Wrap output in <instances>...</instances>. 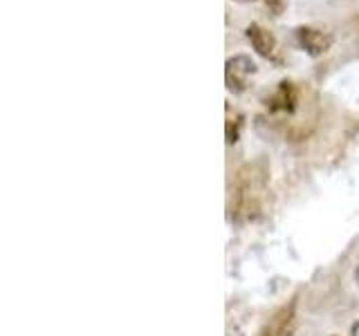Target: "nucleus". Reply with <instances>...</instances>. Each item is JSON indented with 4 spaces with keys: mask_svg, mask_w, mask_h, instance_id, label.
Here are the masks:
<instances>
[{
    "mask_svg": "<svg viewBox=\"0 0 359 336\" xmlns=\"http://www.w3.org/2000/svg\"><path fill=\"white\" fill-rule=\"evenodd\" d=\"M351 336H359V321L353 325V328H351Z\"/></svg>",
    "mask_w": 359,
    "mask_h": 336,
    "instance_id": "0eeeda50",
    "label": "nucleus"
},
{
    "mask_svg": "<svg viewBox=\"0 0 359 336\" xmlns=\"http://www.w3.org/2000/svg\"><path fill=\"white\" fill-rule=\"evenodd\" d=\"M258 336H274V332H272V328H267V330H263Z\"/></svg>",
    "mask_w": 359,
    "mask_h": 336,
    "instance_id": "6e6552de",
    "label": "nucleus"
},
{
    "mask_svg": "<svg viewBox=\"0 0 359 336\" xmlns=\"http://www.w3.org/2000/svg\"><path fill=\"white\" fill-rule=\"evenodd\" d=\"M355 280H357V285H359V265L355 267Z\"/></svg>",
    "mask_w": 359,
    "mask_h": 336,
    "instance_id": "1a4fd4ad",
    "label": "nucleus"
},
{
    "mask_svg": "<svg viewBox=\"0 0 359 336\" xmlns=\"http://www.w3.org/2000/svg\"><path fill=\"white\" fill-rule=\"evenodd\" d=\"M332 336H334V334H332Z\"/></svg>",
    "mask_w": 359,
    "mask_h": 336,
    "instance_id": "9d476101",
    "label": "nucleus"
},
{
    "mask_svg": "<svg viewBox=\"0 0 359 336\" xmlns=\"http://www.w3.org/2000/svg\"><path fill=\"white\" fill-rule=\"evenodd\" d=\"M256 63L250 59V56L245 54H238L233 56V59L227 61V70H224V78H227V88L229 92H243L247 88V81H250V76L256 74Z\"/></svg>",
    "mask_w": 359,
    "mask_h": 336,
    "instance_id": "f03ea898",
    "label": "nucleus"
},
{
    "mask_svg": "<svg viewBox=\"0 0 359 336\" xmlns=\"http://www.w3.org/2000/svg\"><path fill=\"white\" fill-rule=\"evenodd\" d=\"M267 190V173L258 164L243 166L236 175V184L231 190V220L233 222H252L261 216L263 200Z\"/></svg>",
    "mask_w": 359,
    "mask_h": 336,
    "instance_id": "f257e3e1",
    "label": "nucleus"
},
{
    "mask_svg": "<svg viewBox=\"0 0 359 336\" xmlns=\"http://www.w3.org/2000/svg\"><path fill=\"white\" fill-rule=\"evenodd\" d=\"M299 41H301V48L306 50L310 56H319L328 50L330 45V36H325L323 31L319 29H310V27H303L299 29Z\"/></svg>",
    "mask_w": 359,
    "mask_h": 336,
    "instance_id": "20e7f679",
    "label": "nucleus"
},
{
    "mask_svg": "<svg viewBox=\"0 0 359 336\" xmlns=\"http://www.w3.org/2000/svg\"><path fill=\"white\" fill-rule=\"evenodd\" d=\"M294 309H297V302L292 300L290 305H285L283 309H280L276 316H274V323H272V332L274 336H292V332H294Z\"/></svg>",
    "mask_w": 359,
    "mask_h": 336,
    "instance_id": "39448f33",
    "label": "nucleus"
},
{
    "mask_svg": "<svg viewBox=\"0 0 359 336\" xmlns=\"http://www.w3.org/2000/svg\"><path fill=\"white\" fill-rule=\"evenodd\" d=\"M269 108L272 110H285V112H292L294 110V104H297V94L294 90H292V83H280L278 92L272 97V101H269Z\"/></svg>",
    "mask_w": 359,
    "mask_h": 336,
    "instance_id": "423d86ee",
    "label": "nucleus"
},
{
    "mask_svg": "<svg viewBox=\"0 0 359 336\" xmlns=\"http://www.w3.org/2000/svg\"><path fill=\"white\" fill-rule=\"evenodd\" d=\"M247 41H250L252 48L261 56H265V59H274V56H276V41H274V36L267 29H263L261 25H256V22L247 27Z\"/></svg>",
    "mask_w": 359,
    "mask_h": 336,
    "instance_id": "7ed1b4c3",
    "label": "nucleus"
}]
</instances>
